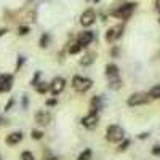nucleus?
Here are the masks:
<instances>
[{
	"mask_svg": "<svg viewBox=\"0 0 160 160\" xmlns=\"http://www.w3.org/2000/svg\"><path fill=\"white\" fill-rule=\"evenodd\" d=\"M123 138H125V131L122 127L111 125L106 130V139L109 142H120V141H123Z\"/></svg>",
	"mask_w": 160,
	"mask_h": 160,
	"instance_id": "obj_1",
	"label": "nucleus"
},
{
	"mask_svg": "<svg viewBox=\"0 0 160 160\" xmlns=\"http://www.w3.org/2000/svg\"><path fill=\"white\" fill-rule=\"evenodd\" d=\"M91 85H93V80L91 78H87V77H82V75H74V78H72V87L78 93L88 91L91 88Z\"/></svg>",
	"mask_w": 160,
	"mask_h": 160,
	"instance_id": "obj_2",
	"label": "nucleus"
},
{
	"mask_svg": "<svg viewBox=\"0 0 160 160\" xmlns=\"http://www.w3.org/2000/svg\"><path fill=\"white\" fill-rule=\"evenodd\" d=\"M149 101V95L148 93H135V95H131L128 98V106H131V108H135V106H142Z\"/></svg>",
	"mask_w": 160,
	"mask_h": 160,
	"instance_id": "obj_3",
	"label": "nucleus"
},
{
	"mask_svg": "<svg viewBox=\"0 0 160 160\" xmlns=\"http://www.w3.org/2000/svg\"><path fill=\"white\" fill-rule=\"evenodd\" d=\"M64 87H66V80L62 77H55V78H53V82L50 83V93L56 96V95H59V93L64 90Z\"/></svg>",
	"mask_w": 160,
	"mask_h": 160,
	"instance_id": "obj_4",
	"label": "nucleus"
},
{
	"mask_svg": "<svg viewBox=\"0 0 160 160\" xmlns=\"http://www.w3.org/2000/svg\"><path fill=\"white\" fill-rule=\"evenodd\" d=\"M136 8V3H127V5H123V7H120L118 10H115L112 15L114 16H118V18H123V19H127L131 13H133V10Z\"/></svg>",
	"mask_w": 160,
	"mask_h": 160,
	"instance_id": "obj_5",
	"label": "nucleus"
},
{
	"mask_svg": "<svg viewBox=\"0 0 160 160\" xmlns=\"http://www.w3.org/2000/svg\"><path fill=\"white\" fill-rule=\"evenodd\" d=\"M95 19H96V13L90 8V10L82 13V16H80V24H82L83 28H88V26H91L93 22H95Z\"/></svg>",
	"mask_w": 160,
	"mask_h": 160,
	"instance_id": "obj_6",
	"label": "nucleus"
},
{
	"mask_svg": "<svg viewBox=\"0 0 160 160\" xmlns=\"http://www.w3.org/2000/svg\"><path fill=\"white\" fill-rule=\"evenodd\" d=\"M122 32H123V24L114 26V28H111L108 32H106V40H108V42H114V40H117L120 35H122Z\"/></svg>",
	"mask_w": 160,
	"mask_h": 160,
	"instance_id": "obj_7",
	"label": "nucleus"
},
{
	"mask_svg": "<svg viewBox=\"0 0 160 160\" xmlns=\"http://www.w3.org/2000/svg\"><path fill=\"white\" fill-rule=\"evenodd\" d=\"M13 85V77L8 74H2L0 75V93H7L11 90Z\"/></svg>",
	"mask_w": 160,
	"mask_h": 160,
	"instance_id": "obj_8",
	"label": "nucleus"
},
{
	"mask_svg": "<svg viewBox=\"0 0 160 160\" xmlns=\"http://www.w3.org/2000/svg\"><path fill=\"white\" fill-rule=\"evenodd\" d=\"M98 114H88L87 117H83L82 118V125L85 127V128H88V130H91V128H95L96 125H98Z\"/></svg>",
	"mask_w": 160,
	"mask_h": 160,
	"instance_id": "obj_9",
	"label": "nucleus"
},
{
	"mask_svg": "<svg viewBox=\"0 0 160 160\" xmlns=\"http://www.w3.org/2000/svg\"><path fill=\"white\" fill-rule=\"evenodd\" d=\"M35 122L38 123V125H48L50 122H51V114L50 112H47V111H40V112H37L35 114Z\"/></svg>",
	"mask_w": 160,
	"mask_h": 160,
	"instance_id": "obj_10",
	"label": "nucleus"
},
{
	"mask_svg": "<svg viewBox=\"0 0 160 160\" xmlns=\"http://www.w3.org/2000/svg\"><path fill=\"white\" fill-rule=\"evenodd\" d=\"M102 98L101 96H95V98H91V102H90V114H98L101 109H102Z\"/></svg>",
	"mask_w": 160,
	"mask_h": 160,
	"instance_id": "obj_11",
	"label": "nucleus"
},
{
	"mask_svg": "<svg viewBox=\"0 0 160 160\" xmlns=\"http://www.w3.org/2000/svg\"><path fill=\"white\" fill-rule=\"evenodd\" d=\"M91 40H93V32H90V31H83V32H80V34H78L77 42L82 45V48H83V47H87V45L91 43Z\"/></svg>",
	"mask_w": 160,
	"mask_h": 160,
	"instance_id": "obj_12",
	"label": "nucleus"
},
{
	"mask_svg": "<svg viewBox=\"0 0 160 160\" xmlns=\"http://www.w3.org/2000/svg\"><path fill=\"white\" fill-rule=\"evenodd\" d=\"M22 141V133L21 131H15V133H10V135L5 138V142L8 144V146H15V144H18V142H21Z\"/></svg>",
	"mask_w": 160,
	"mask_h": 160,
	"instance_id": "obj_13",
	"label": "nucleus"
},
{
	"mask_svg": "<svg viewBox=\"0 0 160 160\" xmlns=\"http://www.w3.org/2000/svg\"><path fill=\"white\" fill-rule=\"evenodd\" d=\"M106 77H108V78L118 77V68L115 64H108V66H106Z\"/></svg>",
	"mask_w": 160,
	"mask_h": 160,
	"instance_id": "obj_14",
	"label": "nucleus"
},
{
	"mask_svg": "<svg viewBox=\"0 0 160 160\" xmlns=\"http://www.w3.org/2000/svg\"><path fill=\"white\" fill-rule=\"evenodd\" d=\"M93 61H95V53H88V55H85L82 59H80V64L82 66H90Z\"/></svg>",
	"mask_w": 160,
	"mask_h": 160,
	"instance_id": "obj_15",
	"label": "nucleus"
},
{
	"mask_svg": "<svg viewBox=\"0 0 160 160\" xmlns=\"http://www.w3.org/2000/svg\"><path fill=\"white\" fill-rule=\"evenodd\" d=\"M120 87H122V80H120V77L109 78V88H112V90H118Z\"/></svg>",
	"mask_w": 160,
	"mask_h": 160,
	"instance_id": "obj_16",
	"label": "nucleus"
},
{
	"mask_svg": "<svg viewBox=\"0 0 160 160\" xmlns=\"http://www.w3.org/2000/svg\"><path fill=\"white\" fill-rule=\"evenodd\" d=\"M91 157H93L91 149H85L83 152L78 154V158H77V160H91Z\"/></svg>",
	"mask_w": 160,
	"mask_h": 160,
	"instance_id": "obj_17",
	"label": "nucleus"
},
{
	"mask_svg": "<svg viewBox=\"0 0 160 160\" xmlns=\"http://www.w3.org/2000/svg\"><path fill=\"white\" fill-rule=\"evenodd\" d=\"M35 90H37L38 93H42V95H45L47 91H50V85H48V83H45V82L37 83V85H35Z\"/></svg>",
	"mask_w": 160,
	"mask_h": 160,
	"instance_id": "obj_18",
	"label": "nucleus"
},
{
	"mask_svg": "<svg viewBox=\"0 0 160 160\" xmlns=\"http://www.w3.org/2000/svg\"><path fill=\"white\" fill-rule=\"evenodd\" d=\"M149 98L160 99V85H155V87H152V90L149 91Z\"/></svg>",
	"mask_w": 160,
	"mask_h": 160,
	"instance_id": "obj_19",
	"label": "nucleus"
},
{
	"mask_svg": "<svg viewBox=\"0 0 160 160\" xmlns=\"http://www.w3.org/2000/svg\"><path fill=\"white\" fill-rule=\"evenodd\" d=\"M48 42H50V35H48V34H43L42 37H40L38 45L42 47V48H47V47H48Z\"/></svg>",
	"mask_w": 160,
	"mask_h": 160,
	"instance_id": "obj_20",
	"label": "nucleus"
},
{
	"mask_svg": "<svg viewBox=\"0 0 160 160\" xmlns=\"http://www.w3.org/2000/svg\"><path fill=\"white\" fill-rule=\"evenodd\" d=\"M80 50H82V45H80L78 42H75V43H72V45H71L69 53H71V55H77V53H78Z\"/></svg>",
	"mask_w": 160,
	"mask_h": 160,
	"instance_id": "obj_21",
	"label": "nucleus"
},
{
	"mask_svg": "<svg viewBox=\"0 0 160 160\" xmlns=\"http://www.w3.org/2000/svg\"><path fill=\"white\" fill-rule=\"evenodd\" d=\"M128 146H130V139H123L122 142H120V146H118V151H120V152L127 151V149H128Z\"/></svg>",
	"mask_w": 160,
	"mask_h": 160,
	"instance_id": "obj_22",
	"label": "nucleus"
},
{
	"mask_svg": "<svg viewBox=\"0 0 160 160\" xmlns=\"http://www.w3.org/2000/svg\"><path fill=\"white\" fill-rule=\"evenodd\" d=\"M21 160H34V155L29 152V151H24L21 154Z\"/></svg>",
	"mask_w": 160,
	"mask_h": 160,
	"instance_id": "obj_23",
	"label": "nucleus"
},
{
	"mask_svg": "<svg viewBox=\"0 0 160 160\" xmlns=\"http://www.w3.org/2000/svg\"><path fill=\"white\" fill-rule=\"evenodd\" d=\"M32 138L34 139H42L43 138V133L40 130H32Z\"/></svg>",
	"mask_w": 160,
	"mask_h": 160,
	"instance_id": "obj_24",
	"label": "nucleus"
},
{
	"mask_svg": "<svg viewBox=\"0 0 160 160\" xmlns=\"http://www.w3.org/2000/svg\"><path fill=\"white\" fill-rule=\"evenodd\" d=\"M40 77H42V74H40V71H38V72H35V75H34V78H32L31 85H34V87H35V85L38 83V78H40Z\"/></svg>",
	"mask_w": 160,
	"mask_h": 160,
	"instance_id": "obj_25",
	"label": "nucleus"
},
{
	"mask_svg": "<svg viewBox=\"0 0 160 160\" xmlns=\"http://www.w3.org/2000/svg\"><path fill=\"white\" fill-rule=\"evenodd\" d=\"M22 64H24V56H18V62H16V68H15V71H19Z\"/></svg>",
	"mask_w": 160,
	"mask_h": 160,
	"instance_id": "obj_26",
	"label": "nucleus"
},
{
	"mask_svg": "<svg viewBox=\"0 0 160 160\" xmlns=\"http://www.w3.org/2000/svg\"><path fill=\"white\" fill-rule=\"evenodd\" d=\"M26 34H29V28L28 26H21L19 28V35H26Z\"/></svg>",
	"mask_w": 160,
	"mask_h": 160,
	"instance_id": "obj_27",
	"label": "nucleus"
},
{
	"mask_svg": "<svg viewBox=\"0 0 160 160\" xmlns=\"http://www.w3.org/2000/svg\"><path fill=\"white\" fill-rule=\"evenodd\" d=\"M48 108H53V106H56V99L55 98H51V99H47V102H45Z\"/></svg>",
	"mask_w": 160,
	"mask_h": 160,
	"instance_id": "obj_28",
	"label": "nucleus"
},
{
	"mask_svg": "<svg viewBox=\"0 0 160 160\" xmlns=\"http://www.w3.org/2000/svg\"><path fill=\"white\" fill-rule=\"evenodd\" d=\"M152 154H154V155H160V144H158V146H154Z\"/></svg>",
	"mask_w": 160,
	"mask_h": 160,
	"instance_id": "obj_29",
	"label": "nucleus"
},
{
	"mask_svg": "<svg viewBox=\"0 0 160 160\" xmlns=\"http://www.w3.org/2000/svg\"><path fill=\"white\" fill-rule=\"evenodd\" d=\"M28 104H29V99H28V96H22V109H26V108H28Z\"/></svg>",
	"mask_w": 160,
	"mask_h": 160,
	"instance_id": "obj_30",
	"label": "nucleus"
},
{
	"mask_svg": "<svg viewBox=\"0 0 160 160\" xmlns=\"http://www.w3.org/2000/svg\"><path fill=\"white\" fill-rule=\"evenodd\" d=\"M13 102H15V99H10V101H8V104H7V108H5V111H10V109H11V106H13Z\"/></svg>",
	"mask_w": 160,
	"mask_h": 160,
	"instance_id": "obj_31",
	"label": "nucleus"
},
{
	"mask_svg": "<svg viewBox=\"0 0 160 160\" xmlns=\"http://www.w3.org/2000/svg\"><path fill=\"white\" fill-rule=\"evenodd\" d=\"M149 136V133H141V135H139V138L141 139H144V138H148Z\"/></svg>",
	"mask_w": 160,
	"mask_h": 160,
	"instance_id": "obj_32",
	"label": "nucleus"
},
{
	"mask_svg": "<svg viewBox=\"0 0 160 160\" xmlns=\"http://www.w3.org/2000/svg\"><path fill=\"white\" fill-rule=\"evenodd\" d=\"M117 55H118V50L114 48V50H112V56H117Z\"/></svg>",
	"mask_w": 160,
	"mask_h": 160,
	"instance_id": "obj_33",
	"label": "nucleus"
},
{
	"mask_svg": "<svg viewBox=\"0 0 160 160\" xmlns=\"http://www.w3.org/2000/svg\"><path fill=\"white\" fill-rule=\"evenodd\" d=\"M155 7H157V10L160 11V0H157V2H155Z\"/></svg>",
	"mask_w": 160,
	"mask_h": 160,
	"instance_id": "obj_34",
	"label": "nucleus"
},
{
	"mask_svg": "<svg viewBox=\"0 0 160 160\" xmlns=\"http://www.w3.org/2000/svg\"><path fill=\"white\" fill-rule=\"evenodd\" d=\"M48 160H61V158H59V157H50Z\"/></svg>",
	"mask_w": 160,
	"mask_h": 160,
	"instance_id": "obj_35",
	"label": "nucleus"
},
{
	"mask_svg": "<svg viewBox=\"0 0 160 160\" xmlns=\"http://www.w3.org/2000/svg\"><path fill=\"white\" fill-rule=\"evenodd\" d=\"M5 32H7V29H0V35H3Z\"/></svg>",
	"mask_w": 160,
	"mask_h": 160,
	"instance_id": "obj_36",
	"label": "nucleus"
},
{
	"mask_svg": "<svg viewBox=\"0 0 160 160\" xmlns=\"http://www.w3.org/2000/svg\"><path fill=\"white\" fill-rule=\"evenodd\" d=\"M95 2H99V0H95Z\"/></svg>",
	"mask_w": 160,
	"mask_h": 160,
	"instance_id": "obj_37",
	"label": "nucleus"
}]
</instances>
